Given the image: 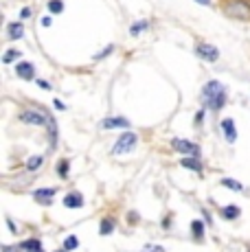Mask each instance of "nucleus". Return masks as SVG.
<instances>
[{
  "label": "nucleus",
  "instance_id": "nucleus-1",
  "mask_svg": "<svg viewBox=\"0 0 250 252\" xmlns=\"http://www.w3.org/2000/svg\"><path fill=\"white\" fill-rule=\"evenodd\" d=\"M202 101H204V103L209 105L211 110L224 108V103H226V90H224V86L219 84V81L211 79L209 84L202 88Z\"/></svg>",
  "mask_w": 250,
  "mask_h": 252
},
{
  "label": "nucleus",
  "instance_id": "nucleus-2",
  "mask_svg": "<svg viewBox=\"0 0 250 252\" xmlns=\"http://www.w3.org/2000/svg\"><path fill=\"white\" fill-rule=\"evenodd\" d=\"M224 13L235 20H250V2L248 0H228L224 2Z\"/></svg>",
  "mask_w": 250,
  "mask_h": 252
},
{
  "label": "nucleus",
  "instance_id": "nucleus-3",
  "mask_svg": "<svg viewBox=\"0 0 250 252\" xmlns=\"http://www.w3.org/2000/svg\"><path fill=\"white\" fill-rule=\"evenodd\" d=\"M18 119L22 121V123H27V125H51V116L44 112V110H40V108H31V110H22L20 114H18Z\"/></svg>",
  "mask_w": 250,
  "mask_h": 252
},
{
  "label": "nucleus",
  "instance_id": "nucleus-4",
  "mask_svg": "<svg viewBox=\"0 0 250 252\" xmlns=\"http://www.w3.org/2000/svg\"><path fill=\"white\" fill-rule=\"evenodd\" d=\"M136 143H138V136L134 132H125L119 136V140L114 143V147H112V154H117V156H121V154H129L134 147H136Z\"/></svg>",
  "mask_w": 250,
  "mask_h": 252
},
{
  "label": "nucleus",
  "instance_id": "nucleus-5",
  "mask_svg": "<svg viewBox=\"0 0 250 252\" xmlns=\"http://www.w3.org/2000/svg\"><path fill=\"white\" fill-rule=\"evenodd\" d=\"M171 147H174L178 154H185V156H189V158H198L200 156V145L191 143V140L174 138V140H171Z\"/></svg>",
  "mask_w": 250,
  "mask_h": 252
},
{
  "label": "nucleus",
  "instance_id": "nucleus-6",
  "mask_svg": "<svg viewBox=\"0 0 250 252\" xmlns=\"http://www.w3.org/2000/svg\"><path fill=\"white\" fill-rule=\"evenodd\" d=\"M101 127L105 129H127L129 121L123 119V116H112V119H103L101 121Z\"/></svg>",
  "mask_w": 250,
  "mask_h": 252
},
{
  "label": "nucleus",
  "instance_id": "nucleus-7",
  "mask_svg": "<svg viewBox=\"0 0 250 252\" xmlns=\"http://www.w3.org/2000/svg\"><path fill=\"white\" fill-rule=\"evenodd\" d=\"M195 53H198L202 60H206V62H215L219 57V51L215 46H211V44H198L195 46Z\"/></svg>",
  "mask_w": 250,
  "mask_h": 252
},
{
  "label": "nucleus",
  "instance_id": "nucleus-8",
  "mask_svg": "<svg viewBox=\"0 0 250 252\" xmlns=\"http://www.w3.org/2000/svg\"><path fill=\"white\" fill-rule=\"evenodd\" d=\"M16 72H18V77H22L25 81H31L33 77H35V68H33L31 62H20V64L16 66Z\"/></svg>",
  "mask_w": 250,
  "mask_h": 252
},
{
  "label": "nucleus",
  "instance_id": "nucleus-9",
  "mask_svg": "<svg viewBox=\"0 0 250 252\" xmlns=\"http://www.w3.org/2000/svg\"><path fill=\"white\" fill-rule=\"evenodd\" d=\"M222 132H224V138L228 143H235L237 140V129H235V121L233 119H224L222 121Z\"/></svg>",
  "mask_w": 250,
  "mask_h": 252
},
{
  "label": "nucleus",
  "instance_id": "nucleus-10",
  "mask_svg": "<svg viewBox=\"0 0 250 252\" xmlns=\"http://www.w3.org/2000/svg\"><path fill=\"white\" fill-rule=\"evenodd\" d=\"M33 197H35L40 204H44V206H49L51 204V200L55 197V189H37L35 193H33Z\"/></svg>",
  "mask_w": 250,
  "mask_h": 252
},
{
  "label": "nucleus",
  "instance_id": "nucleus-11",
  "mask_svg": "<svg viewBox=\"0 0 250 252\" xmlns=\"http://www.w3.org/2000/svg\"><path fill=\"white\" fill-rule=\"evenodd\" d=\"M64 206L66 208H81V206H84V195H81V193H77V191L68 193V195L64 197Z\"/></svg>",
  "mask_w": 250,
  "mask_h": 252
},
{
  "label": "nucleus",
  "instance_id": "nucleus-12",
  "mask_svg": "<svg viewBox=\"0 0 250 252\" xmlns=\"http://www.w3.org/2000/svg\"><path fill=\"white\" fill-rule=\"evenodd\" d=\"M7 29H9V31H7L9 40H20V37L25 35V27H22V24H18V22H11Z\"/></svg>",
  "mask_w": 250,
  "mask_h": 252
},
{
  "label": "nucleus",
  "instance_id": "nucleus-13",
  "mask_svg": "<svg viewBox=\"0 0 250 252\" xmlns=\"http://www.w3.org/2000/svg\"><path fill=\"white\" fill-rule=\"evenodd\" d=\"M182 167H187V169H191V171H202V162L198 160V158H182L180 160Z\"/></svg>",
  "mask_w": 250,
  "mask_h": 252
},
{
  "label": "nucleus",
  "instance_id": "nucleus-14",
  "mask_svg": "<svg viewBox=\"0 0 250 252\" xmlns=\"http://www.w3.org/2000/svg\"><path fill=\"white\" fill-rule=\"evenodd\" d=\"M191 232H193L195 239L202 241V239H204V224H202L200 220H193V221H191Z\"/></svg>",
  "mask_w": 250,
  "mask_h": 252
},
{
  "label": "nucleus",
  "instance_id": "nucleus-15",
  "mask_svg": "<svg viewBox=\"0 0 250 252\" xmlns=\"http://www.w3.org/2000/svg\"><path fill=\"white\" fill-rule=\"evenodd\" d=\"M112 230H114V220H112V217H108V220L101 221V226H99V235H110Z\"/></svg>",
  "mask_w": 250,
  "mask_h": 252
},
{
  "label": "nucleus",
  "instance_id": "nucleus-16",
  "mask_svg": "<svg viewBox=\"0 0 250 252\" xmlns=\"http://www.w3.org/2000/svg\"><path fill=\"white\" fill-rule=\"evenodd\" d=\"M42 162H44V158L42 156H31L27 160V171H35V169H40Z\"/></svg>",
  "mask_w": 250,
  "mask_h": 252
},
{
  "label": "nucleus",
  "instance_id": "nucleus-17",
  "mask_svg": "<svg viewBox=\"0 0 250 252\" xmlns=\"http://www.w3.org/2000/svg\"><path fill=\"white\" fill-rule=\"evenodd\" d=\"M222 187L230 189V191H237V193H242V191H244L242 182H237V180H230V178H224V180H222Z\"/></svg>",
  "mask_w": 250,
  "mask_h": 252
},
{
  "label": "nucleus",
  "instance_id": "nucleus-18",
  "mask_svg": "<svg viewBox=\"0 0 250 252\" xmlns=\"http://www.w3.org/2000/svg\"><path fill=\"white\" fill-rule=\"evenodd\" d=\"M22 250H27V252H33V250H40L42 248V241L40 239H29V241H25V244L20 246Z\"/></svg>",
  "mask_w": 250,
  "mask_h": 252
},
{
  "label": "nucleus",
  "instance_id": "nucleus-19",
  "mask_svg": "<svg viewBox=\"0 0 250 252\" xmlns=\"http://www.w3.org/2000/svg\"><path fill=\"white\" fill-rule=\"evenodd\" d=\"M147 27H150V22H147V20H141V22H134V24H132V29H129V33H132V35H138V33L147 31Z\"/></svg>",
  "mask_w": 250,
  "mask_h": 252
},
{
  "label": "nucleus",
  "instance_id": "nucleus-20",
  "mask_svg": "<svg viewBox=\"0 0 250 252\" xmlns=\"http://www.w3.org/2000/svg\"><path fill=\"white\" fill-rule=\"evenodd\" d=\"M222 215L226 217V220H237V217H239V208L237 206H226V208H222Z\"/></svg>",
  "mask_w": 250,
  "mask_h": 252
},
{
  "label": "nucleus",
  "instance_id": "nucleus-21",
  "mask_svg": "<svg viewBox=\"0 0 250 252\" xmlns=\"http://www.w3.org/2000/svg\"><path fill=\"white\" fill-rule=\"evenodd\" d=\"M77 246H79V241H77L75 235H68V237L64 239V250H66V252H68V250H75Z\"/></svg>",
  "mask_w": 250,
  "mask_h": 252
},
{
  "label": "nucleus",
  "instance_id": "nucleus-22",
  "mask_svg": "<svg viewBox=\"0 0 250 252\" xmlns=\"http://www.w3.org/2000/svg\"><path fill=\"white\" fill-rule=\"evenodd\" d=\"M16 60H20V53L13 51V48H11V51H7V53L2 55V62H4V64H11V62H16Z\"/></svg>",
  "mask_w": 250,
  "mask_h": 252
},
{
  "label": "nucleus",
  "instance_id": "nucleus-23",
  "mask_svg": "<svg viewBox=\"0 0 250 252\" xmlns=\"http://www.w3.org/2000/svg\"><path fill=\"white\" fill-rule=\"evenodd\" d=\"M57 176H60V178H68V160H60V162H57Z\"/></svg>",
  "mask_w": 250,
  "mask_h": 252
},
{
  "label": "nucleus",
  "instance_id": "nucleus-24",
  "mask_svg": "<svg viewBox=\"0 0 250 252\" xmlns=\"http://www.w3.org/2000/svg\"><path fill=\"white\" fill-rule=\"evenodd\" d=\"M49 11L51 13H62V11H64V2H62V0H51V2H49Z\"/></svg>",
  "mask_w": 250,
  "mask_h": 252
},
{
  "label": "nucleus",
  "instance_id": "nucleus-25",
  "mask_svg": "<svg viewBox=\"0 0 250 252\" xmlns=\"http://www.w3.org/2000/svg\"><path fill=\"white\" fill-rule=\"evenodd\" d=\"M143 252H165V248H162V246H156V244H147L145 248H143Z\"/></svg>",
  "mask_w": 250,
  "mask_h": 252
},
{
  "label": "nucleus",
  "instance_id": "nucleus-26",
  "mask_svg": "<svg viewBox=\"0 0 250 252\" xmlns=\"http://www.w3.org/2000/svg\"><path fill=\"white\" fill-rule=\"evenodd\" d=\"M2 252H25V250L18 248V246H2Z\"/></svg>",
  "mask_w": 250,
  "mask_h": 252
},
{
  "label": "nucleus",
  "instance_id": "nucleus-27",
  "mask_svg": "<svg viewBox=\"0 0 250 252\" xmlns=\"http://www.w3.org/2000/svg\"><path fill=\"white\" fill-rule=\"evenodd\" d=\"M37 86H40V88H44V90H51V84H46L44 79H37Z\"/></svg>",
  "mask_w": 250,
  "mask_h": 252
},
{
  "label": "nucleus",
  "instance_id": "nucleus-28",
  "mask_svg": "<svg viewBox=\"0 0 250 252\" xmlns=\"http://www.w3.org/2000/svg\"><path fill=\"white\" fill-rule=\"evenodd\" d=\"M42 24H44V27H51V18H49V16L42 18Z\"/></svg>",
  "mask_w": 250,
  "mask_h": 252
},
{
  "label": "nucleus",
  "instance_id": "nucleus-29",
  "mask_svg": "<svg viewBox=\"0 0 250 252\" xmlns=\"http://www.w3.org/2000/svg\"><path fill=\"white\" fill-rule=\"evenodd\" d=\"M31 16V9H22V18H29Z\"/></svg>",
  "mask_w": 250,
  "mask_h": 252
},
{
  "label": "nucleus",
  "instance_id": "nucleus-30",
  "mask_svg": "<svg viewBox=\"0 0 250 252\" xmlns=\"http://www.w3.org/2000/svg\"><path fill=\"white\" fill-rule=\"evenodd\" d=\"M195 2H200V4H204V7H209L211 0H195Z\"/></svg>",
  "mask_w": 250,
  "mask_h": 252
},
{
  "label": "nucleus",
  "instance_id": "nucleus-31",
  "mask_svg": "<svg viewBox=\"0 0 250 252\" xmlns=\"http://www.w3.org/2000/svg\"><path fill=\"white\" fill-rule=\"evenodd\" d=\"M33 252H44V250H42V248H40V250H33Z\"/></svg>",
  "mask_w": 250,
  "mask_h": 252
},
{
  "label": "nucleus",
  "instance_id": "nucleus-32",
  "mask_svg": "<svg viewBox=\"0 0 250 252\" xmlns=\"http://www.w3.org/2000/svg\"><path fill=\"white\" fill-rule=\"evenodd\" d=\"M57 252H66V250H57Z\"/></svg>",
  "mask_w": 250,
  "mask_h": 252
}]
</instances>
